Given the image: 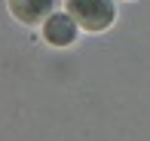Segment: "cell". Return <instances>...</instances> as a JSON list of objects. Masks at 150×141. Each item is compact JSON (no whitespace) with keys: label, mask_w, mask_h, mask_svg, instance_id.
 <instances>
[{"label":"cell","mask_w":150,"mask_h":141,"mask_svg":"<svg viewBox=\"0 0 150 141\" xmlns=\"http://www.w3.org/2000/svg\"><path fill=\"white\" fill-rule=\"evenodd\" d=\"M67 16L80 25L83 31H107L117 18L113 0H67Z\"/></svg>","instance_id":"6da1fadb"},{"label":"cell","mask_w":150,"mask_h":141,"mask_svg":"<svg viewBox=\"0 0 150 141\" xmlns=\"http://www.w3.org/2000/svg\"><path fill=\"white\" fill-rule=\"evenodd\" d=\"M77 31H80V25L67 12H52L43 22V40L52 46H71L77 40Z\"/></svg>","instance_id":"7a4b0ae2"},{"label":"cell","mask_w":150,"mask_h":141,"mask_svg":"<svg viewBox=\"0 0 150 141\" xmlns=\"http://www.w3.org/2000/svg\"><path fill=\"white\" fill-rule=\"evenodd\" d=\"M52 9H55V0H9V12L16 22L28 25H43L46 18L52 16Z\"/></svg>","instance_id":"3957f363"}]
</instances>
